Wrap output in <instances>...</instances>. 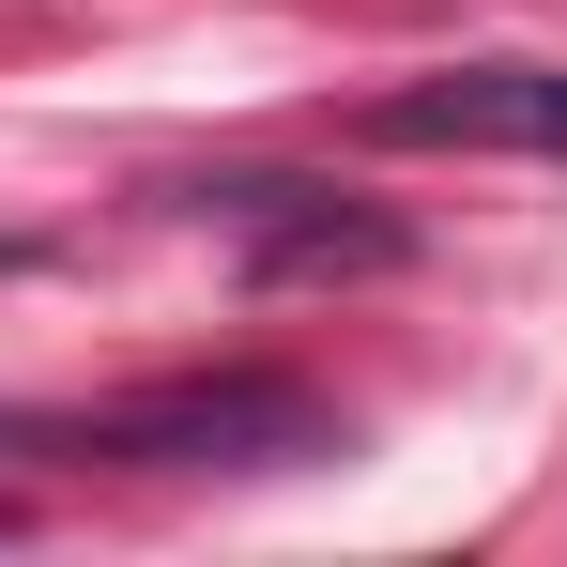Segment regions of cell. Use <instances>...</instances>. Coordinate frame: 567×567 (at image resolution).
Returning <instances> with one entry per match:
<instances>
[{
    "instance_id": "obj_1",
    "label": "cell",
    "mask_w": 567,
    "mask_h": 567,
    "mask_svg": "<svg viewBox=\"0 0 567 567\" xmlns=\"http://www.w3.org/2000/svg\"><path fill=\"white\" fill-rule=\"evenodd\" d=\"M0 461H107V475H291L338 461V399L291 369H199V383H138L93 414H0Z\"/></svg>"
},
{
    "instance_id": "obj_2",
    "label": "cell",
    "mask_w": 567,
    "mask_h": 567,
    "mask_svg": "<svg viewBox=\"0 0 567 567\" xmlns=\"http://www.w3.org/2000/svg\"><path fill=\"white\" fill-rule=\"evenodd\" d=\"M169 215L230 230L246 291H338V277H399V261H414V230H399V215H369V199H338V185H277V169L169 185Z\"/></svg>"
},
{
    "instance_id": "obj_3",
    "label": "cell",
    "mask_w": 567,
    "mask_h": 567,
    "mask_svg": "<svg viewBox=\"0 0 567 567\" xmlns=\"http://www.w3.org/2000/svg\"><path fill=\"white\" fill-rule=\"evenodd\" d=\"M353 138H383V154H567V62H445V78L383 93Z\"/></svg>"
},
{
    "instance_id": "obj_4",
    "label": "cell",
    "mask_w": 567,
    "mask_h": 567,
    "mask_svg": "<svg viewBox=\"0 0 567 567\" xmlns=\"http://www.w3.org/2000/svg\"><path fill=\"white\" fill-rule=\"evenodd\" d=\"M16 261H31V246H0V277H16Z\"/></svg>"
}]
</instances>
